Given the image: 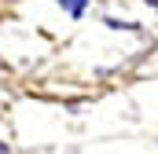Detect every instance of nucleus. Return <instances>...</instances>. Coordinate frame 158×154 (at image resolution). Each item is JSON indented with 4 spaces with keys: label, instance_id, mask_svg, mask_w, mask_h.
<instances>
[{
    "label": "nucleus",
    "instance_id": "obj_2",
    "mask_svg": "<svg viewBox=\"0 0 158 154\" xmlns=\"http://www.w3.org/2000/svg\"><path fill=\"white\" fill-rule=\"evenodd\" d=\"M0 154H11V147H7V143H4V140H0Z\"/></svg>",
    "mask_w": 158,
    "mask_h": 154
},
{
    "label": "nucleus",
    "instance_id": "obj_1",
    "mask_svg": "<svg viewBox=\"0 0 158 154\" xmlns=\"http://www.w3.org/2000/svg\"><path fill=\"white\" fill-rule=\"evenodd\" d=\"M59 7H63L70 18H81V15H85V7H88V0H59Z\"/></svg>",
    "mask_w": 158,
    "mask_h": 154
}]
</instances>
